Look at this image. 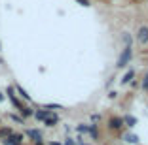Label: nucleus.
Here are the masks:
<instances>
[{
	"label": "nucleus",
	"mask_w": 148,
	"mask_h": 145,
	"mask_svg": "<svg viewBox=\"0 0 148 145\" xmlns=\"http://www.w3.org/2000/svg\"><path fill=\"white\" fill-rule=\"evenodd\" d=\"M131 59H133V47H131V45H123V49H122V55L118 57L116 68H118V70H123V68H127V64L131 62Z\"/></svg>",
	"instance_id": "1"
},
{
	"label": "nucleus",
	"mask_w": 148,
	"mask_h": 145,
	"mask_svg": "<svg viewBox=\"0 0 148 145\" xmlns=\"http://www.w3.org/2000/svg\"><path fill=\"white\" fill-rule=\"evenodd\" d=\"M106 126H108V130H114V132H120V130H123V128H125V124H123V117H118V115L108 117V121H106Z\"/></svg>",
	"instance_id": "2"
},
{
	"label": "nucleus",
	"mask_w": 148,
	"mask_h": 145,
	"mask_svg": "<svg viewBox=\"0 0 148 145\" xmlns=\"http://www.w3.org/2000/svg\"><path fill=\"white\" fill-rule=\"evenodd\" d=\"M6 96H8V98H10V102H12V106L15 107V109H17V111L21 109L23 106H25V104H23L21 100L17 98V94H15V90H13V85H10L8 89H6Z\"/></svg>",
	"instance_id": "3"
},
{
	"label": "nucleus",
	"mask_w": 148,
	"mask_h": 145,
	"mask_svg": "<svg viewBox=\"0 0 148 145\" xmlns=\"http://www.w3.org/2000/svg\"><path fill=\"white\" fill-rule=\"evenodd\" d=\"M137 42H139V45H148V26L143 25L139 30H137Z\"/></svg>",
	"instance_id": "4"
},
{
	"label": "nucleus",
	"mask_w": 148,
	"mask_h": 145,
	"mask_svg": "<svg viewBox=\"0 0 148 145\" xmlns=\"http://www.w3.org/2000/svg\"><path fill=\"white\" fill-rule=\"evenodd\" d=\"M25 136L29 138V140H31L32 143H34V141H42V140H44L42 132H40L38 128H29V130H27V132H25Z\"/></svg>",
	"instance_id": "5"
},
{
	"label": "nucleus",
	"mask_w": 148,
	"mask_h": 145,
	"mask_svg": "<svg viewBox=\"0 0 148 145\" xmlns=\"http://www.w3.org/2000/svg\"><path fill=\"white\" fill-rule=\"evenodd\" d=\"M13 90H15V92H17V94H19L17 98H23V100H25V102H29V104H32V98H31V94L27 92V90H25V89H23V87H21V85H19V83H15V85H13Z\"/></svg>",
	"instance_id": "6"
},
{
	"label": "nucleus",
	"mask_w": 148,
	"mask_h": 145,
	"mask_svg": "<svg viewBox=\"0 0 148 145\" xmlns=\"http://www.w3.org/2000/svg\"><path fill=\"white\" fill-rule=\"evenodd\" d=\"M44 124H46L48 128H53V126H57V124H59V115L51 111V113H49V115L46 117V119H44Z\"/></svg>",
	"instance_id": "7"
},
{
	"label": "nucleus",
	"mask_w": 148,
	"mask_h": 145,
	"mask_svg": "<svg viewBox=\"0 0 148 145\" xmlns=\"http://www.w3.org/2000/svg\"><path fill=\"white\" fill-rule=\"evenodd\" d=\"M122 140L125 141V143H131V145H137V143H139V136H137V134H133V132H123L122 134Z\"/></svg>",
	"instance_id": "8"
},
{
	"label": "nucleus",
	"mask_w": 148,
	"mask_h": 145,
	"mask_svg": "<svg viewBox=\"0 0 148 145\" xmlns=\"http://www.w3.org/2000/svg\"><path fill=\"white\" fill-rule=\"evenodd\" d=\"M133 79H135V70H133V68H129L125 74H123V77L120 79V83H122V85H129V83L133 81Z\"/></svg>",
	"instance_id": "9"
},
{
	"label": "nucleus",
	"mask_w": 148,
	"mask_h": 145,
	"mask_svg": "<svg viewBox=\"0 0 148 145\" xmlns=\"http://www.w3.org/2000/svg\"><path fill=\"white\" fill-rule=\"evenodd\" d=\"M8 138H10V140H12L15 145H23V143H25V134L15 132V130H13V132H12V136H8Z\"/></svg>",
	"instance_id": "10"
},
{
	"label": "nucleus",
	"mask_w": 148,
	"mask_h": 145,
	"mask_svg": "<svg viewBox=\"0 0 148 145\" xmlns=\"http://www.w3.org/2000/svg\"><path fill=\"white\" fill-rule=\"evenodd\" d=\"M19 115H21L23 119H29V117H34V109H32L31 106H23L21 109H19Z\"/></svg>",
	"instance_id": "11"
},
{
	"label": "nucleus",
	"mask_w": 148,
	"mask_h": 145,
	"mask_svg": "<svg viewBox=\"0 0 148 145\" xmlns=\"http://www.w3.org/2000/svg\"><path fill=\"white\" fill-rule=\"evenodd\" d=\"M49 113H51V111L42 109V107H40V109H34V119H36V121H40V123H44V119H46Z\"/></svg>",
	"instance_id": "12"
},
{
	"label": "nucleus",
	"mask_w": 148,
	"mask_h": 145,
	"mask_svg": "<svg viewBox=\"0 0 148 145\" xmlns=\"http://www.w3.org/2000/svg\"><path fill=\"white\" fill-rule=\"evenodd\" d=\"M123 124H125L129 130H131V128H135V126H137V117H133V115H125V117H123Z\"/></svg>",
	"instance_id": "13"
},
{
	"label": "nucleus",
	"mask_w": 148,
	"mask_h": 145,
	"mask_svg": "<svg viewBox=\"0 0 148 145\" xmlns=\"http://www.w3.org/2000/svg\"><path fill=\"white\" fill-rule=\"evenodd\" d=\"M12 132H13L12 126H0V140H4V138L12 136Z\"/></svg>",
	"instance_id": "14"
},
{
	"label": "nucleus",
	"mask_w": 148,
	"mask_h": 145,
	"mask_svg": "<svg viewBox=\"0 0 148 145\" xmlns=\"http://www.w3.org/2000/svg\"><path fill=\"white\" fill-rule=\"evenodd\" d=\"M87 134L91 136V140H99V128H97V124H89Z\"/></svg>",
	"instance_id": "15"
},
{
	"label": "nucleus",
	"mask_w": 148,
	"mask_h": 145,
	"mask_svg": "<svg viewBox=\"0 0 148 145\" xmlns=\"http://www.w3.org/2000/svg\"><path fill=\"white\" fill-rule=\"evenodd\" d=\"M42 109H48V111H53V113H55L57 109H63V106L61 104H44Z\"/></svg>",
	"instance_id": "16"
},
{
	"label": "nucleus",
	"mask_w": 148,
	"mask_h": 145,
	"mask_svg": "<svg viewBox=\"0 0 148 145\" xmlns=\"http://www.w3.org/2000/svg\"><path fill=\"white\" fill-rule=\"evenodd\" d=\"M8 117L13 121V123H17V124H25V119H23L21 115H17V113H8Z\"/></svg>",
	"instance_id": "17"
},
{
	"label": "nucleus",
	"mask_w": 148,
	"mask_h": 145,
	"mask_svg": "<svg viewBox=\"0 0 148 145\" xmlns=\"http://www.w3.org/2000/svg\"><path fill=\"white\" fill-rule=\"evenodd\" d=\"M87 130H89V124H84V123L76 124V132L78 134H87Z\"/></svg>",
	"instance_id": "18"
},
{
	"label": "nucleus",
	"mask_w": 148,
	"mask_h": 145,
	"mask_svg": "<svg viewBox=\"0 0 148 145\" xmlns=\"http://www.w3.org/2000/svg\"><path fill=\"white\" fill-rule=\"evenodd\" d=\"M122 40H123V45H131V43H133V38H131V34H127V32H123Z\"/></svg>",
	"instance_id": "19"
},
{
	"label": "nucleus",
	"mask_w": 148,
	"mask_h": 145,
	"mask_svg": "<svg viewBox=\"0 0 148 145\" xmlns=\"http://www.w3.org/2000/svg\"><path fill=\"white\" fill-rule=\"evenodd\" d=\"M140 87H143V90H148V72L144 74L143 81H140Z\"/></svg>",
	"instance_id": "20"
},
{
	"label": "nucleus",
	"mask_w": 148,
	"mask_h": 145,
	"mask_svg": "<svg viewBox=\"0 0 148 145\" xmlns=\"http://www.w3.org/2000/svg\"><path fill=\"white\" fill-rule=\"evenodd\" d=\"M61 143H63V145H76V140H72L70 136H66L65 141H61Z\"/></svg>",
	"instance_id": "21"
},
{
	"label": "nucleus",
	"mask_w": 148,
	"mask_h": 145,
	"mask_svg": "<svg viewBox=\"0 0 148 145\" xmlns=\"http://www.w3.org/2000/svg\"><path fill=\"white\" fill-rule=\"evenodd\" d=\"M101 119H103V117H101V113H93L91 115V123L95 124V123H101Z\"/></svg>",
	"instance_id": "22"
},
{
	"label": "nucleus",
	"mask_w": 148,
	"mask_h": 145,
	"mask_svg": "<svg viewBox=\"0 0 148 145\" xmlns=\"http://www.w3.org/2000/svg\"><path fill=\"white\" fill-rule=\"evenodd\" d=\"M76 2H78L80 6H84V8H89V6H91V0H76Z\"/></svg>",
	"instance_id": "23"
},
{
	"label": "nucleus",
	"mask_w": 148,
	"mask_h": 145,
	"mask_svg": "<svg viewBox=\"0 0 148 145\" xmlns=\"http://www.w3.org/2000/svg\"><path fill=\"white\" fill-rule=\"evenodd\" d=\"M0 143H2V145H15L12 140H10V138H4V140H0Z\"/></svg>",
	"instance_id": "24"
},
{
	"label": "nucleus",
	"mask_w": 148,
	"mask_h": 145,
	"mask_svg": "<svg viewBox=\"0 0 148 145\" xmlns=\"http://www.w3.org/2000/svg\"><path fill=\"white\" fill-rule=\"evenodd\" d=\"M108 98H110V100L118 98V90H108Z\"/></svg>",
	"instance_id": "25"
},
{
	"label": "nucleus",
	"mask_w": 148,
	"mask_h": 145,
	"mask_svg": "<svg viewBox=\"0 0 148 145\" xmlns=\"http://www.w3.org/2000/svg\"><path fill=\"white\" fill-rule=\"evenodd\" d=\"M48 145H63V143H61V141H53L51 140V141H48Z\"/></svg>",
	"instance_id": "26"
},
{
	"label": "nucleus",
	"mask_w": 148,
	"mask_h": 145,
	"mask_svg": "<svg viewBox=\"0 0 148 145\" xmlns=\"http://www.w3.org/2000/svg\"><path fill=\"white\" fill-rule=\"evenodd\" d=\"M4 100H6V94L2 92V90H0V102H4Z\"/></svg>",
	"instance_id": "27"
},
{
	"label": "nucleus",
	"mask_w": 148,
	"mask_h": 145,
	"mask_svg": "<svg viewBox=\"0 0 148 145\" xmlns=\"http://www.w3.org/2000/svg\"><path fill=\"white\" fill-rule=\"evenodd\" d=\"M34 145H46V143H44V140H42V141H34Z\"/></svg>",
	"instance_id": "28"
},
{
	"label": "nucleus",
	"mask_w": 148,
	"mask_h": 145,
	"mask_svg": "<svg viewBox=\"0 0 148 145\" xmlns=\"http://www.w3.org/2000/svg\"><path fill=\"white\" fill-rule=\"evenodd\" d=\"M131 2H140V0H131Z\"/></svg>",
	"instance_id": "29"
},
{
	"label": "nucleus",
	"mask_w": 148,
	"mask_h": 145,
	"mask_svg": "<svg viewBox=\"0 0 148 145\" xmlns=\"http://www.w3.org/2000/svg\"><path fill=\"white\" fill-rule=\"evenodd\" d=\"M0 49H2V43H0Z\"/></svg>",
	"instance_id": "30"
},
{
	"label": "nucleus",
	"mask_w": 148,
	"mask_h": 145,
	"mask_svg": "<svg viewBox=\"0 0 148 145\" xmlns=\"http://www.w3.org/2000/svg\"><path fill=\"white\" fill-rule=\"evenodd\" d=\"M0 124H2V121H0Z\"/></svg>",
	"instance_id": "31"
}]
</instances>
